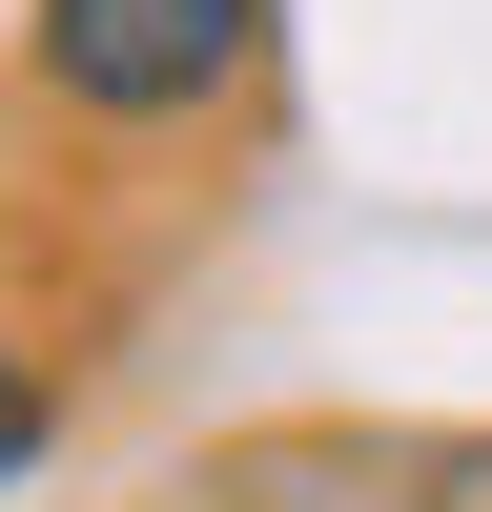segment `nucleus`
Wrapping results in <instances>:
<instances>
[{"instance_id": "1", "label": "nucleus", "mask_w": 492, "mask_h": 512, "mask_svg": "<svg viewBox=\"0 0 492 512\" xmlns=\"http://www.w3.org/2000/svg\"><path fill=\"white\" fill-rule=\"evenodd\" d=\"M267 62V0H41V103L82 123H205Z\"/></svg>"}, {"instance_id": "2", "label": "nucleus", "mask_w": 492, "mask_h": 512, "mask_svg": "<svg viewBox=\"0 0 492 512\" xmlns=\"http://www.w3.org/2000/svg\"><path fill=\"white\" fill-rule=\"evenodd\" d=\"M41 451H62V369H41V349H21V328H0V492H21V472H41Z\"/></svg>"}]
</instances>
